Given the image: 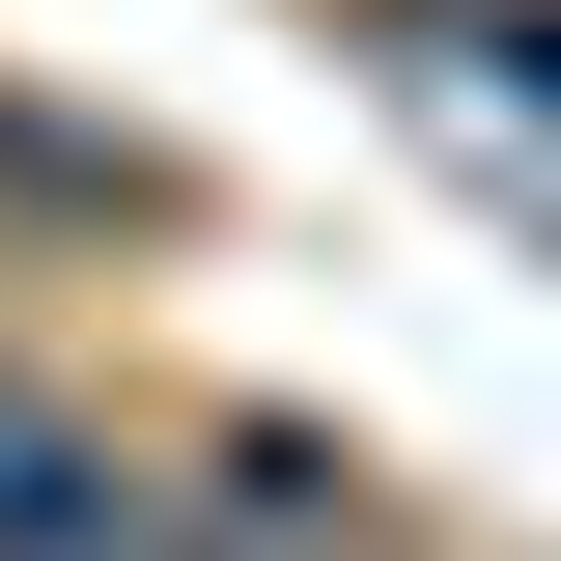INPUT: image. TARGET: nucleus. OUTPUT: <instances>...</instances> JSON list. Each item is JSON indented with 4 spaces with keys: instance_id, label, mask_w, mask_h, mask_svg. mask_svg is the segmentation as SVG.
<instances>
[{
    "instance_id": "f257e3e1",
    "label": "nucleus",
    "mask_w": 561,
    "mask_h": 561,
    "mask_svg": "<svg viewBox=\"0 0 561 561\" xmlns=\"http://www.w3.org/2000/svg\"><path fill=\"white\" fill-rule=\"evenodd\" d=\"M0 561H197V505H169V449L84 393H0Z\"/></svg>"
}]
</instances>
